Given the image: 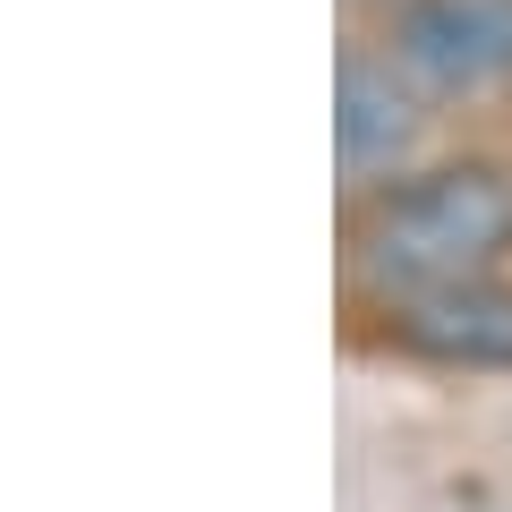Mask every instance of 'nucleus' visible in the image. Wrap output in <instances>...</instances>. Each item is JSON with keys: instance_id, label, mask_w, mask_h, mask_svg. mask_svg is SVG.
I'll use <instances>...</instances> for the list:
<instances>
[{"instance_id": "f03ea898", "label": "nucleus", "mask_w": 512, "mask_h": 512, "mask_svg": "<svg viewBox=\"0 0 512 512\" xmlns=\"http://www.w3.org/2000/svg\"><path fill=\"white\" fill-rule=\"evenodd\" d=\"M402 60L436 94H504L512 86V0H410Z\"/></svg>"}, {"instance_id": "f257e3e1", "label": "nucleus", "mask_w": 512, "mask_h": 512, "mask_svg": "<svg viewBox=\"0 0 512 512\" xmlns=\"http://www.w3.org/2000/svg\"><path fill=\"white\" fill-rule=\"evenodd\" d=\"M359 248H367V274L393 282V291L478 282L512 248V180H495V171H436V180L384 197Z\"/></svg>"}, {"instance_id": "20e7f679", "label": "nucleus", "mask_w": 512, "mask_h": 512, "mask_svg": "<svg viewBox=\"0 0 512 512\" xmlns=\"http://www.w3.org/2000/svg\"><path fill=\"white\" fill-rule=\"evenodd\" d=\"M410 94L393 86L384 69H367V60H350L342 69V111H333V137H342V163L350 171H376L393 163V154L410 146Z\"/></svg>"}, {"instance_id": "7ed1b4c3", "label": "nucleus", "mask_w": 512, "mask_h": 512, "mask_svg": "<svg viewBox=\"0 0 512 512\" xmlns=\"http://www.w3.org/2000/svg\"><path fill=\"white\" fill-rule=\"evenodd\" d=\"M402 350L444 367H512V291H419V308H402Z\"/></svg>"}]
</instances>
